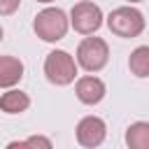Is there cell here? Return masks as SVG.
I'll return each mask as SVG.
<instances>
[{"label":"cell","instance_id":"cell-13","mask_svg":"<svg viewBox=\"0 0 149 149\" xmlns=\"http://www.w3.org/2000/svg\"><path fill=\"white\" fill-rule=\"evenodd\" d=\"M21 0H0V16H12L19 9Z\"/></svg>","mask_w":149,"mask_h":149},{"label":"cell","instance_id":"cell-7","mask_svg":"<svg viewBox=\"0 0 149 149\" xmlns=\"http://www.w3.org/2000/svg\"><path fill=\"white\" fill-rule=\"evenodd\" d=\"M105 93H107V86L95 74H84L74 81V95L84 105H98L105 98Z\"/></svg>","mask_w":149,"mask_h":149},{"label":"cell","instance_id":"cell-4","mask_svg":"<svg viewBox=\"0 0 149 149\" xmlns=\"http://www.w3.org/2000/svg\"><path fill=\"white\" fill-rule=\"evenodd\" d=\"M109 61V47L102 37H84L77 47V68L86 70V72H100Z\"/></svg>","mask_w":149,"mask_h":149},{"label":"cell","instance_id":"cell-3","mask_svg":"<svg viewBox=\"0 0 149 149\" xmlns=\"http://www.w3.org/2000/svg\"><path fill=\"white\" fill-rule=\"evenodd\" d=\"M44 77L54 86H68V84H72L74 77H77V63H74V58L68 51H63V49L49 51L47 58H44Z\"/></svg>","mask_w":149,"mask_h":149},{"label":"cell","instance_id":"cell-2","mask_svg":"<svg viewBox=\"0 0 149 149\" xmlns=\"http://www.w3.org/2000/svg\"><path fill=\"white\" fill-rule=\"evenodd\" d=\"M107 28H109L116 37H123V40L137 37V35H142V30H144V14H142L137 7H130V5L116 7V9H112L109 16H107Z\"/></svg>","mask_w":149,"mask_h":149},{"label":"cell","instance_id":"cell-14","mask_svg":"<svg viewBox=\"0 0 149 149\" xmlns=\"http://www.w3.org/2000/svg\"><path fill=\"white\" fill-rule=\"evenodd\" d=\"M5 149H28V142L26 140H12V142H7Z\"/></svg>","mask_w":149,"mask_h":149},{"label":"cell","instance_id":"cell-17","mask_svg":"<svg viewBox=\"0 0 149 149\" xmlns=\"http://www.w3.org/2000/svg\"><path fill=\"white\" fill-rule=\"evenodd\" d=\"M128 2H130V5H133V2H142V0H128Z\"/></svg>","mask_w":149,"mask_h":149},{"label":"cell","instance_id":"cell-11","mask_svg":"<svg viewBox=\"0 0 149 149\" xmlns=\"http://www.w3.org/2000/svg\"><path fill=\"white\" fill-rule=\"evenodd\" d=\"M128 68H130V72H133L135 77H140V79H147V77H149V47H147V44L137 47V49L130 54Z\"/></svg>","mask_w":149,"mask_h":149},{"label":"cell","instance_id":"cell-1","mask_svg":"<svg viewBox=\"0 0 149 149\" xmlns=\"http://www.w3.org/2000/svg\"><path fill=\"white\" fill-rule=\"evenodd\" d=\"M70 28V21H68V14L61 9V7H44L42 12L35 14V21H33V30L40 40L44 42H58L65 37Z\"/></svg>","mask_w":149,"mask_h":149},{"label":"cell","instance_id":"cell-15","mask_svg":"<svg viewBox=\"0 0 149 149\" xmlns=\"http://www.w3.org/2000/svg\"><path fill=\"white\" fill-rule=\"evenodd\" d=\"M2 37H5V30H2V26H0V42H2Z\"/></svg>","mask_w":149,"mask_h":149},{"label":"cell","instance_id":"cell-12","mask_svg":"<svg viewBox=\"0 0 149 149\" xmlns=\"http://www.w3.org/2000/svg\"><path fill=\"white\" fill-rule=\"evenodd\" d=\"M26 142H28V149H54V144L47 135H30V137H26Z\"/></svg>","mask_w":149,"mask_h":149},{"label":"cell","instance_id":"cell-6","mask_svg":"<svg viewBox=\"0 0 149 149\" xmlns=\"http://www.w3.org/2000/svg\"><path fill=\"white\" fill-rule=\"evenodd\" d=\"M74 137H77V142H79L84 149H95V147H100V144L105 142V137H107V123H105L100 116L88 114V116H84V119L77 123Z\"/></svg>","mask_w":149,"mask_h":149},{"label":"cell","instance_id":"cell-9","mask_svg":"<svg viewBox=\"0 0 149 149\" xmlns=\"http://www.w3.org/2000/svg\"><path fill=\"white\" fill-rule=\"evenodd\" d=\"M28 107H30V98L21 88H9L0 95V109L5 114H21Z\"/></svg>","mask_w":149,"mask_h":149},{"label":"cell","instance_id":"cell-16","mask_svg":"<svg viewBox=\"0 0 149 149\" xmlns=\"http://www.w3.org/2000/svg\"><path fill=\"white\" fill-rule=\"evenodd\" d=\"M37 2H54V0H37Z\"/></svg>","mask_w":149,"mask_h":149},{"label":"cell","instance_id":"cell-5","mask_svg":"<svg viewBox=\"0 0 149 149\" xmlns=\"http://www.w3.org/2000/svg\"><path fill=\"white\" fill-rule=\"evenodd\" d=\"M68 21H70V26H72L77 33H81V35H93L95 30H100L105 16H102V9H100L95 2L81 0V2H77V5L70 9Z\"/></svg>","mask_w":149,"mask_h":149},{"label":"cell","instance_id":"cell-10","mask_svg":"<svg viewBox=\"0 0 149 149\" xmlns=\"http://www.w3.org/2000/svg\"><path fill=\"white\" fill-rule=\"evenodd\" d=\"M126 147L128 149H149V123L135 121L126 128Z\"/></svg>","mask_w":149,"mask_h":149},{"label":"cell","instance_id":"cell-8","mask_svg":"<svg viewBox=\"0 0 149 149\" xmlns=\"http://www.w3.org/2000/svg\"><path fill=\"white\" fill-rule=\"evenodd\" d=\"M23 79V63L16 56H0V88H12Z\"/></svg>","mask_w":149,"mask_h":149}]
</instances>
